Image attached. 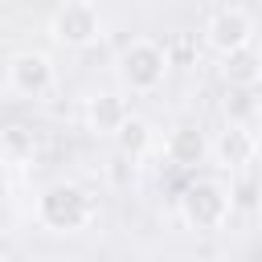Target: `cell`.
<instances>
[{"instance_id": "11", "label": "cell", "mask_w": 262, "mask_h": 262, "mask_svg": "<svg viewBox=\"0 0 262 262\" xmlns=\"http://www.w3.org/2000/svg\"><path fill=\"white\" fill-rule=\"evenodd\" d=\"M115 143H119V151H123L127 160H143V156L156 147V127H151L143 115H127V123L119 127Z\"/></svg>"}, {"instance_id": "7", "label": "cell", "mask_w": 262, "mask_h": 262, "mask_svg": "<svg viewBox=\"0 0 262 262\" xmlns=\"http://www.w3.org/2000/svg\"><path fill=\"white\" fill-rule=\"evenodd\" d=\"M209 156H213V139L196 123H176L164 135V160L176 168H201Z\"/></svg>"}, {"instance_id": "4", "label": "cell", "mask_w": 262, "mask_h": 262, "mask_svg": "<svg viewBox=\"0 0 262 262\" xmlns=\"http://www.w3.org/2000/svg\"><path fill=\"white\" fill-rule=\"evenodd\" d=\"M49 37L66 49H90L102 37V12L90 0H70L53 12L49 20Z\"/></svg>"}, {"instance_id": "9", "label": "cell", "mask_w": 262, "mask_h": 262, "mask_svg": "<svg viewBox=\"0 0 262 262\" xmlns=\"http://www.w3.org/2000/svg\"><path fill=\"white\" fill-rule=\"evenodd\" d=\"M86 131L90 135H98V139H115L119 135V127L127 123V98L119 94V90H94L90 98H86Z\"/></svg>"}, {"instance_id": "3", "label": "cell", "mask_w": 262, "mask_h": 262, "mask_svg": "<svg viewBox=\"0 0 262 262\" xmlns=\"http://www.w3.org/2000/svg\"><path fill=\"white\" fill-rule=\"evenodd\" d=\"M172 61H168V49L151 37H135L123 45L119 61H115V74H119V86L127 94H156L168 78Z\"/></svg>"}, {"instance_id": "12", "label": "cell", "mask_w": 262, "mask_h": 262, "mask_svg": "<svg viewBox=\"0 0 262 262\" xmlns=\"http://www.w3.org/2000/svg\"><path fill=\"white\" fill-rule=\"evenodd\" d=\"M33 131L29 127H20V123H12L8 131H4V139H0V156H4V164H12V168H20V164H29L33 160Z\"/></svg>"}, {"instance_id": "1", "label": "cell", "mask_w": 262, "mask_h": 262, "mask_svg": "<svg viewBox=\"0 0 262 262\" xmlns=\"http://www.w3.org/2000/svg\"><path fill=\"white\" fill-rule=\"evenodd\" d=\"M94 213H98V201H94L82 184H74V180H53V184H45V188L37 192V205H33L37 225L49 229V233H61V237L82 233V229L94 221Z\"/></svg>"}, {"instance_id": "5", "label": "cell", "mask_w": 262, "mask_h": 262, "mask_svg": "<svg viewBox=\"0 0 262 262\" xmlns=\"http://www.w3.org/2000/svg\"><path fill=\"white\" fill-rule=\"evenodd\" d=\"M53 82H57V70H53V57L45 49H16L8 57V90L16 98L37 102L53 90Z\"/></svg>"}, {"instance_id": "10", "label": "cell", "mask_w": 262, "mask_h": 262, "mask_svg": "<svg viewBox=\"0 0 262 262\" xmlns=\"http://www.w3.org/2000/svg\"><path fill=\"white\" fill-rule=\"evenodd\" d=\"M221 78H225V86H233V90L258 86V82H262V53H258L254 45L233 49V53H221Z\"/></svg>"}, {"instance_id": "2", "label": "cell", "mask_w": 262, "mask_h": 262, "mask_svg": "<svg viewBox=\"0 0 262 262\" xmlns=\"http://www.w3.org/2000/svg\"><path fill=\"white\" fill-rule=\"evenodd\" d=\"M233 213V192L217 176H196L180 188V221L192 233H217L229 225Z\"/></svg>"}, {"instance_id": "8", "label": "cell", "mask_w": 262, "mask_h": 262, "mask_svg": "<svg viewBox=\"0 0 262 262\" xmlns=\"http://www.w3.org/2000/svg\"><path fill=\"white\" fill-rule=\"evenodd\" d=\"M258 151H262V139H258L250 127H242V123H229V127L213 139V160H217L225 172H246V168L258 160Z\"/></svg>"}, {"instance_id": "6", "label": "cell", "mask_w": 262, "mask_h": 262, "mask_svg": "<svg viewBox=\"0 0 262 262\" xmlns=\"http://www.w3.org/2000/svg\"><path fill=\"white\" fill-rule=\"evenodd\" d=\"M258 37V25L246 8H217L209 20H205V45L213 53H233V49H246L254 45Z\"/></svg>"}]
</instances>
